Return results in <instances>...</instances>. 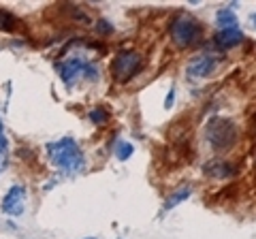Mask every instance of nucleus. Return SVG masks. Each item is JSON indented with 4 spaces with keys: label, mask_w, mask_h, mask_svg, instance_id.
<instances>
[{
    "label": "nucleus",
    "mask_w": 256,
    "mask_h": 239,
    "mask_svg": "<svg viewBox=\"0 0 256 239\" xmlns=\"http://www.w3.org/2000/svg\"><path fill=\"white\" fill-rule=\"evenodd\" d=\"M47 152H50L52 162L56 166H60L62 171H66V173H79L86 164L82 148H79L77 141L70 139V137L47 143Z\"/></svg>",
    "instance_id": "1"
},
{
    "label": "nucleus",
    "mask_w": 256,
    "mask_h": 239,
    "mask_svg": "<svg viewBox=\"0 0 256 239\" xmlns=\"http://www.w3.org/2000/svg\"><path fill=\"white\" fill-rule=\"evenodd\" d=\"M205 137L214 150H228L237 141V126L233 120L214 118L205 126Z\"/></svg>",
    "instance_id": "2"
},
{
    "label": "nucleus",
    "mask_w": 256,
    "mask_h": 239,
    "mask_svg": "<svg viewBox=\"0 0 256 239\" xmlns=\"http://www.w3.org/2000/svg\"><path fill=\"white\" fill-rule=\"evenodd\" d=\"M169 32H171V38H173L175 45L188 47L194 41H198V36H201V26H198L190 15H178V18L171 22Z\"/></svg>",
    "instance_id": "3"
},
{
    "label": "nucleus",
    "mask_w": 256,
    "mask_h": 239,
    "mask_svg": "<svg viewBox=\"0 0 256 239\" xmlns=\"http://www.w3.org/2000/svg\"><path fill=\"white\" fill-rule=\"evenodd\" d=\"M114 75L118 82H128L141 70V56L137 52H122L114 60Z\"/></svg>",
    "instance_id": "4"
},
{
    "label": "nucleus",
    "mask_w": 256,
    "mask_h": 239,
    "mask_svg": "<svg viewBox=\"0 0 256 239\" xmlns=\"http://www.w3.org/2000/svg\"><path fill=\"white\" fill-rule=\"evenodd\" d=\"M56 68H58V75L66 84H70L75 77H86V79H96V77H98V73H96V66L88 64L84 58H70L66 62H62V64H58Z\"/></svg>",
    "instance_id": "5"
},
{
    "label": "nucleus",
    "mask_w": 256,
    "mask_h": 239,
    "mask_svg": "<svg viewBox=\"0 0 256 239\" xmlns=\"http://www.w3.org/2000/svg\"><path fill=\"white\" fill-rule=\"evenodd\" d=\"M24 198H26V188L13 186L2 198V212L9 216H22L24 214Z\"/></svg>",
    "instance_id": "6"
},
{
    "label": "nucleus",
    "mask_w": 256,
    "mask_h": 239,
    "mask_svg": "<svg viewBox=\"0 0 256 239\" xmlns=\"http://www.w3.org/2000/svg\"><path fill=\"white\" fill-rule=\"evenodd\" d=\"M216 64H218V62H216L210 54H201V56H196V58L190 60L188 75L190 77H207V75H212Z\"/></svg>",
    "instance_id": "7"
},
{
    "label": "nucleus",
    "mask_w": 256,
    "mask_h": 239,
    "mask_svg": "<svg viewBox=\"0 0 256 239\" xmlns=\"http://www.w3.org/2000/svg\"><path fill=\"white\" fill-rule=\"evenodd\" d=\"M216 45L222 47V50H228V47H235L244 41V34L239 28H228V30H220L218 34H216Z\"/></svg>",
    "instance_id": "8"
},
{
    "label": "nucleus",
    "mask_w": 256,
    "mask_h": 239,
    "mask_svg": "<svg viewBox=\"0 0 256 239\" xmlns=\"http://www.w3.org/2000/svg\"><path fill=\"white\" fill-rule=\"evenodd\" d=\"M205 173L210 178H230L235 173V166L228 162H222V160H212L205 164Z\"/></svg>",
    "instance_id": "9"
},
{
    "label": "nucleus",
    "mask_w": 256,
    "mask_h": 239,
    "mask_svg": "<svg viewBox=\"0 0 256 239\" xmlns=\"http://www.w3.org/2000/svg\"><path fill=\"white\" fill-rule=\"evenodd\" d=\"M192 194V190L188 188V186H184V188H180V190H175V192L166 198L164 201V205H162V214H166V212H171L175 205H180L182 201H186V198Z\"/></svg>",
    "instance_id": "10"
},
{
    "label": "nucleus",
    "mask_w": 256,
    "mask_h": 239,
    "mask_svg": "<svg viewBox=\"0 0 256 239\" xmlns=\"http://www.w3.org/2000/svg\"><path fill=\"white\" fill-rule=\"evenodd\" d=\"M216 24L220 26V30H228V28H237V15L230 9H220L216 15Z\"/></svg>",
    "instance_id": "11"
},
{
    "label": "nucleus",
    "mask_w": 256,
    "mask_h": 239,
    "mask_svg": "<svg viewBox=\"0 0 256 239\" xmlns=\"http://www.w3.org/2000/svg\"><path fill=\"white\" fill-rule=\"evenodd\" d=\"M6 160H9V141H6V134H4V124L0 120V173L4 171Z\"/></svg>",
    "instance_id": "12"
},
{
    "label": "nucleus",
    "mask_w": 256,
    "mask_h": 239,
    "mask_svg": "<svg viewBox=\"0 0 256 239\" xmlns=\"http://www.w3.org/2000/svg\"><path fill=\"white\" fill-rule=\"evenodd\" d=\"M132 152H134L132 143H128V141H118V148H116V156L120 158V160H128V158L132 156Z\"/></svg>",
    "instance_id": "13"
},
{
    "label": "nucleus",
    "mask_w": 256,
    "mask_h": 239,
    "mask_svg": "<svg viewBox=\"0 0 256 239\" xmlns=\"http://www.w3.org/2000/svg\"><path fill=\"white\" fill-rule=\"evenodd\" d=\"M15 28V18L6 11H0V30H13Z\"/></svg>",
    "instance_id": "14"
},
{
    "label": "nucleus",
    "mask_w": 256,
    "mask_h": 239,
    "mask_svg": "<svg viewBox=\"0 0 256 239\" xmlns=\"http://www.w3.org/2000/svg\"><path fill=\"white\" fill-rule=\"evenodd\" d=\"M90 120H92L94 124H105L107 120H109V114H107V111L102 109V107H96L92 114H90Z\"/></svg>",
    "instance_id": "15"
},
{
    "label": "nucleus",
    "mask_w": 256,
    "mask_h": 239,
    "mask_svg": "<svg viewBox=\"0 0 256 239\" xmlns=\"http://www.w3.org/2000/svg\"><path fill=\"white\" fill-rule=\"evenodd\" d=\"M96 30H98L100 34H111V30H114V26L107 22V20H98L96 22Z\"/></svg>",
    "instance_id": "16"
},
{
    "label": "nucleus",
    "mask_w": 256,
    "mask_h": 239,
    "mask_svg": "<svg viewBox=\"0 0 256 239\" xmlns=\"http://www.w3.org/2000/svg\"><path fill=\"white\" fill-rule=\"evenodd\" d=\"M173 100H175V90H173V88H171V90H169V94H166L164 107H166V109H171V107H173Z\"/></svg>",
    "instance_id": "17"
},
{
    "label": "nucleus",
    "mask_w": 256,
    "mask_h": 239,
    "mask_svg": "<svg viewBox=\"0 0 256 239\" xmlns=\"http://www.w3.org/2000/svg\"><path fill=\"white\" fill-rule=\"evenodd\" d=\"M254 132H256V118H254Z\"/></svg>",
    "instance_id": "18"
},
{
    "label": "nucleus",
    "mask_w": 256,
    "mask_h": 239,
    "mask_svg": "<svg viewBox=\"0 0 256 239\" xmlns=\"http://www.w3.org/2000/svg\"><path fill=\"white\" fill-rule=\"evenodd\" d=\"M86 239H96V237H86Z\"/></svg>",
    "instance_id": "19"
},
{
    "label": "nucleus",
    "mask_w": 256,
    "mask_h": 239,
    "mask_svg": "<svg viewBox=\"0 0 256 239\" xmlns=\"http://www.w3.org/2000/svg\"><path fill=\"white\" fill-rule=\"evenodd\" d=\"M254 24H256V15H254Z\"/></svg>",
    "instance_id": "20"
}]
</instances>
